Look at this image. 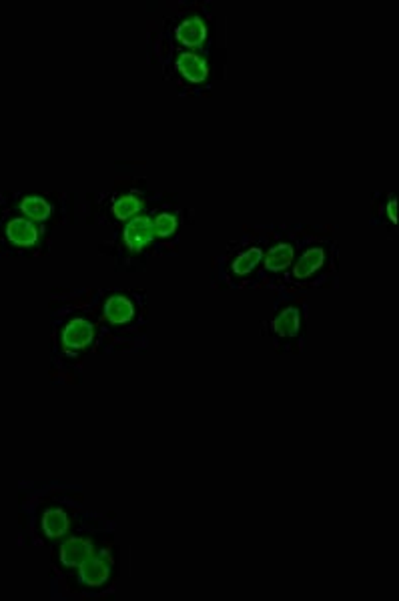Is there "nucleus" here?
<instances>
[{"instance_id": "nucleus-1", "label": "nucleus", "mask_w": 399, "mask_h": 601, "mask_svg": "<svg viewBox=\"0 0 399 601\" xmlns=\"http://www.w3.org/2000/svg\"><path fill=\"white\" fill-rule=\"evenodd\" d=\"M98 325L89 285L51 291V377L55 385H79L84 363L97 355Z\"/></svg>"}, {"instance_id": "nucleus-2", "label": "nucleus", "mask_w": 399, "mask_h": 601, "mask_svg": "<svg viewBox=\"0 0 399 601\" xmlns=\"http://www.w3.org/2000/svg\"><path fill=\"white\" fill-rule=\"evenodd\" d=\"M145 55L155 51L227 53V16L209 0H161L149 4Z\"/></svg>"}, {"instance_id": "nucleus-3", "label": "nucleus", "mask_w": 399, "mask_h": 601, "mask_svg": "<svg viewBox=\"0 0 399 601\" xmlns=\"http://www.w3.org/2000/svg\"><path fill=\"white\" fill-rule=\"evenodd\" d=\"M98 325L97 355H140L149 351V293L135 287H91Z\"/></svg>"}, {"instance_id": "nucleus-4", "label": "nucleus", "mask_w": 399, "mask_h": 601, "mask_svg": "<svg viewBox=\"0 0 399 601\" xmlns=\"http://www.w3.org/2000/svg\"><path fill=\"white\" fill-rule=\"evenodd\" d=\"M84 511V489L63 481L20 485V543L53 547Z\"/></svg>"}, {"instance_id": "nucleus-5", "label": "nucleus", "mask_w": 399, "mask_h": 601, "mask_svg": "<svg viewBox=\"0 0 399 601\" xmlns=\"http://www.w3.org/2000/svg\"><path fill=\"white\" fill-rule=\"evenodd\" d=\"M267 223H245L241 232L213 257L209 285L215 291H261Z\"/></svg>"}, {"instance_id": "nucleus-6", "label": "nucleus", "mask_w": 399, "mask_h": 601, "mask_svg": "<svg viewBox=\"0 0 399 601\" xmlns=\"http://www.w3.org/2000/svg\"><path fill=\"white\" fill-rule=\"evenodd\" d=\"M129 572L131 547L119 537H112L72 572L56 600H112Z\"/></svg>"}, {"instance_id": "nucleus-7", "label": "nucleus", "mask_w": 399, "mask_h": 601, "mask_svg": "<svg viewBox=\"0 0 399 601\" xmlns=\"http://www.w3.org/2000/svg\"><path fill=\"white\" fill-rule=\"evenodd\" d=\"M145 56L183 98H207L227 77V53L155 51Z\"/></svg>"}, {"instance_id": "nucleus-8", "label": "nucleus", "mask_w": 399, "mask_h": 601, "mask_svg": "<svg viewBox=\"0 0 399 601\" xmlns=\"http://www.w3.org/2000/svg\"><path fill=\"white\" fill-rule=\"evenodd\" d=\"M117 531H119L117 513L100 511V509H84L81 517L74 523V527L58 543L53 546L51 595L55 600L72 572L86 557H91L98 547L105 546L112 537H117Z\"/></svg>"}, {"instance_id": "nucleus-9", "label": "nucleus", "mask_w": 399, "mask_h": 601, "mask_svg": "<svg viewBox=\"0 0 399 601\" xmlns=\"http://www.w3.org/2000/svg\"><path fill=\"white\" fill-rule=\"evenodd\" d=\"M339 227L333 223H317L315 232L305 241L297 259L281 281L279 291L287 293H309L317 289L339 287ZM277 293V291H275Z\"/></svg>"}, {"instance_id": "nucleus-10", "label": "nucleus", "mask_w": 399, "mask_h": 601, "mask_svg": "<svg viewBox=\"0 0 399 601\" xmlns=\"http://www.w3.org/2000/svg\"><path fill=\"white\" fill-rule=\"evenodd\" d=\"M163 189H155L147 177H124L109 189H98L84 197L83 215L86 225L98 229H119L121 225L151 211Z\"/></svg>"}, {"instance_id": "nucleus-11", "label": "nucleus", "mask_w": 399, "mask_h": 601, "mask_svg": "<svg viewBox=\"0 0 399 601\" xmlns=\"http://www.w3.org/2000/svg\"><path fill=\"white\" fill-rule=\"evenodd\" d=\"M309 303L305 293L277 291L269 317L259 325V337L277 355H303L307 351Z\"/></svg>"}, {"instance_id": "nucleus-12", "label": "nucleus", "mask_w": 399, "mask_h": 601, "mask_svg": "<svg viewBox=\"0 0 399 601\" xmlns=\"http://www.w3.org/2000/svg\"><path fill=\"white\" fill-rule=\"evenodd\" d=\"M97 251L103 259L110 260L115 273H145L149 263L155 259L151 211L115 229L109 239L98 243Z\"/></svg>"}, {"instance_id": "nucleus-13", "label": "nucleus", "mask_w": 399, "mask_h": 601, "mask_svg": "<svg viewBox=\"0 0 399 601\" xmlns=\"http://www.w3.org/2000/svg\"><path fill=\"white\" fill-rule=\"evenodd\" d=\"M317 223L273 220L267 223V246L261 265V291H279L283 277L297 259L305 241L315 232Z\"/></svg>"}, {"instance_id": "nucleus-14", "label": "nucleus", "mask_w": 399, "mask_h": 601, "mask_svg": "<svg viewBox=\"0 0 399 601\" xmlns=\"http://www.w3.org/2000/svg\"><path fill=\"white\" fill-rule=\"evenodd\" d=\"M155 259L177 257L183 235L195 223V209L185 205L175 191H163L161 199L151 206Z\"/></svg>"}, {"instance_id": "nucleus-15", "label": "nucleus", "mask_w": 399, "mask_h": 601, "mask_svg": "<svg viewBox=\"0 0 399 601\" xmlns=\"http://www.w3.org/2000/svg\"><path fill=\"white\" fill-rule=\"evenodd\" d=\"M0 203L6 211H13L46 229L55 225H70L74 220V206H77L74 194L65 191L0 194Z\"/></svg>"}, {"instance_id": "nucleus-16", "label": "nucleus", "mask_w": 399, "mask_h": 601, "mask_svg": "<svg viewBox=\"0 0 399 601\" xmlns=\"http://www.w3.org/2000/svg\"><path fill=\"white\" fill-rule=\"evenodd\" d=\"M2 206V203H0ZM51 249V229L6 211L0 217V251L13 257H41Z\"/></svg>"}, {"instance_id": "nucleus-17", "label": "nucleus", "mask_w": 399, "mask_h": 601, "mask_svg": "<svg viewBox=\"0 0 399 601\" xmlns=\"http://www.w3.org/2000/svg\"><path fill=\"white\" fill-rule=\"evenodd\" d=\"M369 223L389 241L398 237V194L395 191H373L369 199Z\"/></svg>"}, {"instance_id": "nucleus-18", "label": "nucleus", "mask_w": 399, "mask_h": 601, "mask_svg": "<svg viewBox=\"0 0 399 601\" xmlns=\"http://www.w3.org/2000/svg\"><path fill=\"white\" fill-rule=\"evenodd\" d=\"M0 217H2V213H0Z\"/></svg>"}]
</instances>
